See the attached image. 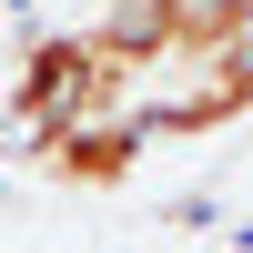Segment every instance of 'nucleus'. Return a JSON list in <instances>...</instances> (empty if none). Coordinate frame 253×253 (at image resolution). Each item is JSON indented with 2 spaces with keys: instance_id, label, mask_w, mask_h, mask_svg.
Segmentation results:
<instances>
[{
  "instance_id": "1",
  "label": "nucleus",
  "mask_w": 253,
  "mask_h": 253,
  "mask_svg": "<svg viewBox=\"0 0 253 253\" xmlns=\"http://www.w3.org/2000/svg\"><path fill=\"white\" fill-rule=\"evenodd\" d=\"M142 112H91V122H61V132H31V152H41V172L51 182H122L142 162Z\"/></svg>"
}]
</instances>
